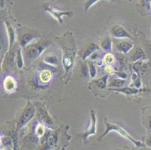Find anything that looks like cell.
I'll return each instance as SVG.
<instances>
[{
  "label": "cell",
  "instance_id": "1",
  "mask_svg": "<svg viewBox=\"0 0 151 150\" xmlns=\"http://www.w3.org/2000/svg\"><path fill=\"white\" fill-rule=\"evenodd\" d=\"M106 126H107V131L105 134H103L102 136H105V134H108V132H109V131H115L117 132L119 134H120L121 136L126 137V139H128L129 140H130V141H132V143H134L136 146H143L141 143L138 142V141H136L134 139H133L132 137L131 136H130L129 134L126 131H124L123 128L119 127V126H115V125H113V124H111V123H106Z\"/></svg>",
  "mask_w": 151,
  "mask_h": 150
},
{
  "label": "cell",
  "instance_id": "2",
  "mask_svg": "<svg viewBox=\"0 0 151 150\" xmlns=\"http://www.w3.org/2000/svg\"><path fill=\"white\" fill-rule=\"evenodd\" d=\"M4 86L6 91L8 92H12L16 87V83H15L14 80L11 77L7 78L4 81Z\"/></svg>",
  "mask_w": 151,
  "mask_h": 150
},
{
  "label": "cell",
  "instance_id": "3",
  "mask_svg": "<svg viewBox=\"0 0 151 150\" xmlns=\"http://www.w3.org/2000/svg\"><path fill=\"white\" fill-rule=\"evenodd\" d=\"M34 112H35L34 109L32 108V107H31V108L28 109L25 113H24V114H23V117H22V119H21L22 126L24 125L25 123H27L29 119H31V118H32V116H33L34 115Z\"/></svg>",
  "mask_w": 151,
  "mask_h": 150
},
{
  "label": "cell",
  "instance_id": "4",
  "mask_svg": "<svg viewBox=\"0 0 151 150\" xmlns=\"http://www.w3.org/2000/svg\"><path fill=\"white\" fill-rule=\"evenodd\" d=\"M111 32H112V34L116 37H120V38H121V37L122 38H123V37H129L128 33H126V32L123 28H120V27H118V28L114 27Z\"/></svg>",
  "mask_w": 151,
  "mask_h": 150
},
{
  "label": "cell",
  "instance_id": "5",
  "mask_svg": "<svg viewBox=\"0 0 151 150\" xmlns=\"http://www.w3.org/2000/svg\"><path fill=\"white\" fill-rule=\"evenodd\" d=\"M95 132H96V116H95V113L93 111L91 125H90V128H89L88 131L86 132V134H85V136H86V137H87V136L90 135V134H94Z\"/></svg>",
  "mask_w": 151,
  "mask_h": 150
},
{
  "label": "cell",
  "instance_id": "6",
  "mask_svg": "<svg viewBox=\"0 0 151 150\" xmlns=\"http://www.w3.org/2000/svg\"><path fill=\"white\" fill-rule=\"evenodd\" d=\"M51 78V73L48 70H45L40 74V79L42 82H48Z\"/></svg>",
  "mask_w": 151,
  "mask_h": 150
},
{
  "label": "cell",
  "instance_id": "7",
  "mask_svg": "<svg viewBox=\"0 0 151 150\" xmlns=\"http://www.w3.org/2000/svg\"><path fill=\"white\" fill-rule=\"evenodd\" d=\"M131 47H132V45L128 43H126V42H123V43H121L118 45V48L120 49V50H121V51H124V52H126L127 50L131 49Z\"/></svg>",
  "mask_w": 151,
  "mask_h": 150
},
{
  "label": "cell",
  "instance_id": "8",
  "mask_svg": "<svg viewBox=\"0 0 151 150\" xmlns=\"http://www.w3.org/2000/svg\"><path fill=\"white\" fill-rule=\"evenodd\" d=\"M45 62L49 63V64H57V62H58L57 59L55 56H47L45 58Z\"/></svg>",
  "mask_w": 151,
  "mask_h": 150
},
{
  "label": "cell",
  "instance_id": "9",
  "mask_svg": "<svg viewBox=\"0 0 151 150\" xmlns=\"http://www.w3.org/2000/svg\"><path fill=\"white\" fill-rule=\"evenodd\" d=\"M104 60H105V62L107 63V64H111V63L113 62L114 59V56L111 54H107L106 56H105Z\"/></svg>",
  "mask_w": 151,
  "mask_h": 150
},
{
  "label": "cell",
  "instance_id": "10",
  "mask_svg": "<svg viewBox=\"0 0 151 150\" xmlns=\"http://www.w3.org/2000/svg\"><path fill=\"white\" fill-rule=\"evenodd\" d=\"M124 80H116L114 81V83H112V86H116V87H120L122 85L124 84Z\"/></svg>",
  "mask_w": 151,
  "mask_h": 150
},
{
  "label": "cell",
  "instance_id": "11",
  "mask_svg": "<svg viewBox=\"0 0 151 150\" xmlns=\"http://www.w3.org/2000/svg\"><path fill=\"white\" fill-rule=\"evenodd\" d=\"M71 63H72V62H71V59H69L68 57H65V59H64V65H65V66L66 68H68V67L71 65Z\"/></svg>",
  "mask_w": 151,
  "mask_h": 150
},
{
  "label": "cell",
  "instance_id": "12",
  "mask_svg": "<svg viewBox=\"0 0 151 150\" xmlns=\"http://www.w3.org/2000/svg\"><path fill=\"white\" fill-rule=\"evenodd\" d=\"M44 133V129L42 128V126L41 125H39L38 128H37V134L39 136H42Z\"/></svg>",
  "mask_w": 151,
  "mask_h": 150
},
{
  "label": "cell",
  "instance_id": "13",
  "mask_svg": "<svg viewBox=\"0 0 151 150\" xmlns=\"http://www.w3.org/2000/svg\"><path fill=\"white\" fill-rule=\"evenodd\" d=\"M103 80H104V78H102V79H100L99 81L97 80L98 81L97 84H98V86L101 88H104V86H105V83H106V81L105 80L104 82H103Z\"/></svg>",
  "mask_w": 151,
  "mask_h": 150
},
{
  "label": "cell",
  "instance_id": "14",
  "mask_svg": "<svg viewBox=\"0 0 151 150\" xmlns=\"http://www.w3.org/2000/svg\"><path fill=\"white\" fill-rule=\"evenodd\" d=\"M90 73H91V77L94 78L95 75H96V69H95V67L93 65H90Z\"/></svg>",
  "mask_w": 151,
  "mask_h": 150
},
{
  "label": "cell",
  "instance_id": "15",
  "mask_svg": "<svg viewBox=\"0 0 151 150\" xmlns=\"http://www.w3.org/2000/svg\"><path fill=\"white\" fill-rule=\"evenodd\" d=\"M98 0H87V2H86V8L88 9L92 5L95 3L96 2H97Z\"/></svg>",
  "mask_w": 151,
  "mask_h": 150
},
{
  "label": "cell",
  "instance_id": "16",
  "mask_svg": "<svg viewBox=\"0 0 151 150\" xmlns=\"http://www.w3.org/2000/svg\"><path fill=\"white\" fill-rule=\"evenodd\" d=\"M110 44H111L110 41H105L104 43H103L102 47L105 48V49H108V48L110 47Z\"/></svg>",
  "mask_w": 151,
  "mask_h": 150
},
{
  "label": "cell",
  "instance_id": "17",
  "mask_svg": "<svg viewBox=\"0 0 151 150\" xmlns=\"http://www.w3.org/2000/svg\"><path fill=\"white\" fill-rule=\"evenodd\" d=\"M17 63H18V66L20 68L22 66V65H23V61H22V58L21 56H20V52L18 54V62H17Z\"/></svg>",
  "mask_w": 151,
  "mask_h": 150
},
{
  "label": "cell",
  "instance_id": "18",
  "mask_svg": "<svg viewBox=\"0 0 151 150\" xmlns=\"http://www.w3.org/2000/svg\"><path fill=\"white\" fill-rule=\"evenodd\" d=\"M148 144H149V146H151V137L148 140Z\"/></svg>",
  "mask_w": 151,
  "mask_h": 150
},
{
  "label": "cell",
  "instance_id": "19",
  "mask_svg": "<svg viewBox=\"0 0 151 150\" xmlns=\"http://www.w3.org/2000/svg\"><path fill=\"white\" fill-rule=\"evenodd\" d=\"M150 128H151V121H150Z\"/></svg>",
  "mask_w": 151,
  "mask_h": 150
}]
</instances>
